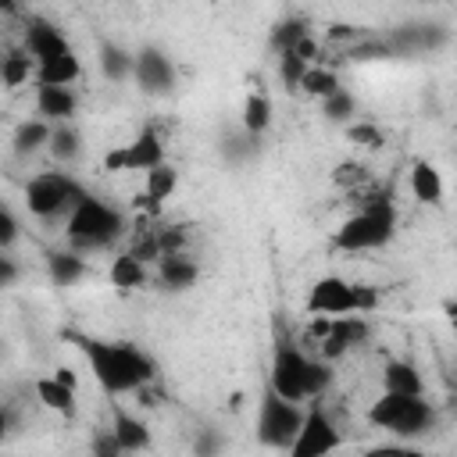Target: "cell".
Instances as JSON below:
<instances>
[{
  "label": "cell",
  "mask_w": 457,
  "mask_h": 457,
  "mask_svg": "<svg viewBox=\"0 0 457 457\" xmlns=\"http://www.w3.org/2000/svg\"><path fill=\"white\" fill-rule=\"evenodd\" d=\"M68 339L79 346V353L89 364V375L96 378V386L111 396L118 393H136L139 386H150L157 368L154 361L136 350L132 343H114V339H96L86 332H68Z\"/></svg>",
  "instance_id": "6da1fadb"
},
{
  "label": "cell",
  "mask_w": 457,
  "mask_h": 457,
  "mask_svg": "<svg viewBox=\"0 0 457 457\" xmlns=\"http://www.w3.org/2000/svg\"><path fill=\"white\" fill-rule=\"evenodd\" d=\"M121 232H125V218H121L111 204H104L100 196H93V193H82L79 204L68 211V228H64V236H68L71 250H79V253L104 250V246H111Z\"/></svg>",
  "instance_id": "7a4b0ae2"
},
{
  "label": "cell",
  "mask_w": 457,
  "mask_h": 457,
  "mask_svg": "<svg viewBox=\"0 0 457 457\" xmlns=\"http://www.w3.org/2000/svg\"><path fill=\"white\" fill-rule=\"evenodd\" d=\"M393 236H396V207H393V200H386V204H357V211L336 228L332 250L364 253V250L386 246Z\"/></svg>",
  "instance_id": "3957f363"
},
{
  "label": "cell",
  "mask_w": 457,
  "mask_h": 457,
  "mask_svg": "<svg viewBox=\"0 0 457 457\" xmlns=\"http://www.w3.org/2000/svg\"><path fill=\"white\" fill-rule=\"evenodd\" d=\"M82 193H86V189H82L68 171H39V175H32L29 186H25V207H29V214H36L39 221H50V218L68 214V211L79 204Z\"/></svg>",
  "instance_id": "277c9868"
},
{
  "label": "cell",
  "mask_w": 457,
  "mask_h": 457,
  "mask_svg": "<svg viewBox=\"0 0 457 457\" xmlns=\"http://www.w3.org/2000/svg\"><path fill=\"white\" fill-rule=\"evenodd\" d=\"M303 407L296 400L278 396L271 386H264L261 400H257V439L268 450H289L296 428H300Z\"/></svg>",
  "instance_id": "5b68a950"
},
{
  "label": "cell",
  "mask_w": 457,
  "mask_h": 457,
  "mask_svg": "<svg viewBox=\"0 0 457 457\" xmlns=\"http://www.w3.org/2000/svg\"><path fill=\"white\" fill-rule=\"evenodd\" d=\"M307 357H311V353H303L300 343H296L289 332H275V343H271V364H268V386H271L278 396L303 403V400H307V393H303Z\"/></svg>",
  "instance_id": "8992f818"
},
{
  "label": "cell",
  "mask_w": 457,
  "mask_h": 457,
  "mask_svg": "<svg viewBox=\"0 0 457 457\" xmlns=\"http://www.w3.org/2000/svg\"><path fill=\"white\" fill-rule=\"evenodd\" d=\"M339 443H343V436H339L336 421L328 418V411L321 403H311L303 411L300 428H296V436H293V443H289L286 453L289 457H321V453L339 450Z\"/></svg>",
  "instance_id": "52a82bcc"
},
{
  "label": "cell",
  "mask_w": 457,
  "mask_h": 457,
  "mask_svg": "<svg viewBox=\"0 0 457 457\" xmlns=\"http://www.w3.org/2000/svg\"><path fill=\"white\" fill-rule=\"evenodd\" d=\"M164 161V143L154 129H143L132 143L104 154V171H146Z\"/></svg>",
  "instance_id": "ba28073f"
},
{
  "label": "cell",
  "mask_w": 457,
  "mask_h": 457,
  "mask_svg": "<svg viewBox=\"0 0 457 457\" xmlns=\"http://www.w3.org/2000/svg\"><path fill=\"white\" fill-rule=\"evenodd\" d=\"M368 336H371V325H368L364 314H353V311H350V314H336V318L328 321V332L318 339V357L339 361L346 350L361 346Z\"/></svg>",
  "instance_id": "9c48e42d"
},
{
  "label": "cell",
  "mask_w": 457,
  "mask_h": 457,
  "mask_svg": "<svg viewBox=\"0 0 457 457\" xmlns=\"http://www.w3.org/2000/svg\"><path fill=\"white\" fill-rule=\"evenodd\" d=\"M132 79L139 82L143 93L164 96V93H171V86H175V64H171V57H168L164 50L143 46L139 54H132Z\"/></svg>",
  "instance_id": "30bf717a"
},
{
  "label": "cell",
  "mask_w": 457,
  "mask_h": 457,
  "mask_svg": "<svg viewBox=\"0 0 457 457\" xmlns=\"http://www.w3.org/2000/svg\"><path fill=\"white\" fill-rule=\"evenodd\" d=\"M307 311L311 314H350L353 311V282H346L343 275H325L311 286L307 293ZM357 314V311H353Z\"/></svg>",
  "instance_id": "8fae6325"
},
{
  "label": "cell",
  "mask_w": 457,
  "mask_h": 457,
  "mask_svg": "<svg viewBox=\"0 0 457 457\" xmlns=\"http://www.w3.org/2000/svg\"><path fill=\"white\" fill-rule=\"evenodd\" d=\"M79 75H82V64H79V54H75L71 46L54 50V54H46V57H39V61H36V82L71 86Z\"/></svg>",
  "instance_id": "7c38bea8"
},
{
  "label": "cell",
  "mask_w": 457,
  "mask_h": 457,
  "mask_svg": "<svg viewBox=\"0 0 457 457\" xmlns=\"http://www.w3.org/2000/svg\"><path fill=\"white\" fill-rule=\"evenodd\" d=\"M75 89L71 86H50L36 82V114L46 121H71L75 114Z\"/></svg>",
  "instance_id": "4fadbf2b"
},
{
  "label": "cell",
  "mask_w": 457,
  "mask_h": 457,
  "mask_svg": "<svg viewBox=\"0 0 457 457\" xmlns=\"http://www.w3.org/2000/svg\"><path fill=\"white\" fill-rule=\"evenodd\" d=\"M21 46L32 54V61H39V57H46V54H54V50H64V46H71V43L64 39V32H61L54 21L32 14V18L25 21V43H21Z\"/></svg>",
  "instance_id": "5bb4252c"
},
{
  "label": "cell",
  "mask_w": 457,
  "mask_h": 457,
  "mask_svg": "<svg viewBox=\"0 0 457 457\" xmlns=\"http://www.w3.org/2000/svg\"><path fill=\"white\" fill-rule=\"evenodd\" d=\"M432 425H436V407L425 400V393H418V396L407 400V407L400 411V418L389 432L400 436V439H414V436H425Z\"/></svg>",
  "instance_id": "9a60e30c"
},
{
  "label": "cell",
  "mask_w": 457,
  "mask_h": 457,
  "mask_svg": "<svg viewBox=\"0 0 457 457\" xmlns=\"http://www.w3.org/2000/svg\"><path fill=\"white\" fill-rule=\"evenodd\" d=\"M196 275H200L196 261L186 257L182 250H179V253H164V257L157 261V282H161L164 289H171V293L189 289V286L196 282Z\"/></svg>",
  "instance_id": "2e32d148"
},
{
  "label": "cell",
  "mask_w": 457,
  "mask_h": 457,
  "mask_svg": "<svg viewBox=\"0 0 457 457\" xmlns=\"http://www.w3.org/2000/svg\"><path fill=\"white\" fill-rule=\"evenodd\" d=\"M111 432H114V439H118L121 453H139V450H146V446H150V428H146V421H143V418H136V414H129V411H121V407L114 411Z\"/></svg>",
  "instance_id": "e0dca14e"
},
{
  "label": "cell",
  "mask_w": 457,
  "mask_h": 457,
  "mask_svg": "<svg viewBox=\"0 0 457 457\" xmlns=\"http://www.w3.org/2000/svg\"><path fill=\"white\" fill-rule=\"evenodd\" d=\"M36 400H39L46 411H57V414H64V418L75 414V389L64 386L57 375L36 378Z\"/></svg>",
  "instance_id": "ac0fdd59"
},
{
  "label": "cell",
  "mask_w": 457,
  "mask_h": 457,
  "mask_svg": "<svg viewBox=\"0 0 457 457\" xmlns=\"http://www.w3.org/2000/svg\"><path fill=\"white\" fill-rule=\"evenodd\" d=\"M29 79H36V61L25 46H14V50H4V64H0V86L4 89H18L25 86Z\"/></svg>",
  "instance_id": "d6986e66"
},
{
  "label": "cell",
  "mask_w": 457,
  "mask_h": 457,
  "mask_svg": "<svg viewBox=\"0 0 457 457\" xmlns=\"http://www.w3.org/2000/svg\"><path fill=\"white\" fill-rule=\"evenodd\" d=\"M50 125L54 121H46V118H29V121H21L18 129H14V136H11V146H14V154L18 157H32L36 150H43L46 146V139H50Z\"/></svg>",
  "instance_id": "ffe728a7"
},
{
  "label": "cell",
  "mask_w": 457,
  "mask_h": 457,
  "mask_svg": "<svg viewBox=\"0 0 457 457\" xmlns=\"http://www.w3.org/2000/svg\"><path fill=\"white\" fill-rule=\"evenodd\" d=\"M382 389L418 396V393H425V382H421V371L411 361H389L386 371H382Z\"/></svg>",
  "instance_id": "44dd1931"
},
{
  "label": "cell",
  "mask_w": 457,
  "mask_h": 457,
  "mask_svg": "<svg viewBox=\"0 0 457 457\" xmlns=\"http://www.w3.org/2000/svg\"><path fill=\"white\" fill-rule=\"evenodd\" d=\"M411 193L418 204H439L443 200V175L428 161H414L411 168Z\"/></svg>",
  "instance_id": "7402d4cb"
},
{
  "label": "cell",
  "mask_w": 457,
  "mask_h": 457,
  "mask_svg": "<svg viewBox=\"0 0 457 457\" xmlns=\"http://www.w3.org/2000/svg\"><path fill=\"white\" fill-rule=\"evenodd\" d=\"M46 271L57 286H75L86 275V261L79 250H54L46 253Z\"/></svg>",
  "instance_id": "603a6c76"
},
{
  "label": "cell",
  "mask_w": 457,
  "mask_h": 457,
  "mask_svg": "<svg viewBox=\"0 0 457 457\" xmlns=\"http://www.w3.org/2000/svg\"><path fill=\"white\" fill-rule=\"evenodd\" d=\"M46 150H50V157H54L57 164L75 161V157H79V150H82V143H79V129H75L71 121H54V125H50Z\"/></svg>",
  "instance_id": "cb8c5ba5"
},
{
  "label": "cell",
  "mask_w": 457,
  "mask_h": 457,
  "mask_svg": "<svg viewBox=\"0 0 457 457\" xmlns=\"http://www.w3.org/2000/svg\"><path fill=\"white\" fill-rule=\"evenodd\" d=\"M336 89H339V75L332 68H325V64H307V71L300 75V86H296V93L314 96V100H325Z\"/></svg>",
  "instance_id": "d4e9b609"
},
{
  "label": "cell",
  "mask_w": 457,
  "mask_h": 457,
  "mask_svg": "<svg viewBox=\"0 0 457 457\" xmlns=\"http://www.w3.org/2000/svg\"><path fill=\"white\" fill-rule=\"evenodd\" d=\"M271 100L264 96V93H246V100H243V132H250V136H264L268 132V125H271Z\"/></svg>",
  "instance_id": "484cf974"
},
{
  "label": "cell",
  "mask_w": 457,
  "mask_h": 457,
  "mask_svg": "<svg viewBox=\"0 0 457 457\" xmlns=\"http://www.w3.org/2000/svg\"><path fill=\"white\" fill-rule=\"evenodd\" d=\"M111 282L118 289H139V286H146V264L125 250L111 261Z\"/></svg>",
  "instance_id": "4316f807"
},
{
  "label": "cell",
  "mask_w": 457,
  "mask_h": 457,
  "mask_svg": "<svg viewBox=\"0 0 457 457\" xmlns=\"http://www.w3.org/2000/svg\"><path fill=\"white\" fill-rule=\"evenodd\" d=\"M100 71L107 82H125L132 79V54L118 43H104L100 46Z\"/></svg>",
  "instance_id": "83f0119b"
},
{
  "label": "cell",
  "mask_w": 457,
  "mask_h": 457,
  "mask_svg": "<svg viewBox=\"0 0 457 457\" xmlns=\"http://www.w3.org/2000/svg\"><path fill=\"white\" fill-rule=\"evenodd\" d=\"M143 175H146V179H143V193H146V196H154L157 204H161V200H168V196L175 193V186H179V171H175L168 161H161V164L146 168Z\"/></svg>",
  "instance_id": "f1b7e54d"
},
{
  "label": "cell",
  "mask_w": 457,
  "mask_h": 457,
  "mask_svg": "<svg viewBox=\"0 0 457 457\" xmlns=\"http://www.w3.org/2000/svg\"><path fill=\"white\" fill-rule=\"evenodd\" d=\"M311 32V25L303 21V18H282L275 29H271V36H268V46L275 50V54H282V50H293L296 46V39H303Z\"/></svg>",
  "instance_id": "f546056e"
},
{
  "label": "cell",
  "mask_w": 457,
  "mask_h": 457,
  "mask_svg": "<svg viewBox=\"0 0 457 457\" xmlns=\"http://www.w3.org/2000/svg\"><path fill=\"white\" fill-rule=\"evenodd\" d=\"M321 114H325L328 121H336V125L353 121V114H357V100H353V93L339 86L336 93H328V96L321 100Z\"/></svg>",
  "instance_id": "4dcf8cb0"
},
{
  "label": "cell",
  "mask_w": 457,
  "mask_h": 457,
  "mask_svg": "<svg viewBox=\"0 0 457 457\" xmlns=\"http://www.w3.org/2000/svg\"><path fill=\"white\" fill-rule=\"evenodd\" d=\"M332 361H325V357H307V375H303V393H307V400H318L328 386H332Z\"/></svg>",
  "instance_id": "1f68e13d"
},
{
  "label": "cell",
  "mask_w": 457,
  "mask_h": 457,
  "mask_svg": "<svg viewBox=\"0 0 457 457\" xmlns=\"http://www.w3.org/2000/svg\"><path fill=\"white\" fill-rule=\"evenodd\" d=\"M346 139H350L353 146H364V150H382V146H386L382 129L371 125V121H346Z\"/></svg>",
  "instance_id": "d6a6232c"
},
{
  "label": "cell",
  "mask_w": 457,
  "mask_h": 457,
  "mask_svg": "<svg viewBox=\"0 0 457 457\" xmlns=\"http://www.w3.org/2000/svg\"><path fill=\"white\" fill-rule=\"evenodd\" d=\"M332 182L343 186V189H361L364 182H371V171L361 161H343V164L332 168Z\"/></svg>",
  "instance_id": "836d02e7"
},
{
  "label": "cell",
  "mask_w": 457,
  "mask_h": 457,
  "mask_svg": "<svg viewBox=\"0 0 457 457\" xmlns=\"http://www.w3.org/2000/svg\"><path fill=\"white\" fill-rule=\"evenodd\" d=\"M303 71H307V61H303V57H296L293 50H282V54H278V79H282V86H286L289 93H296Z\"/></svg>",
  "instance_id": "e575fe53"
},
{
  "label": "cell",
  "mask_w": 457,
  "mask_h": 457,
  "mask_svg": "<svg viewBox=\"0 0 457 457\" xmlns=\"http://www.w3.org/2000/svg\"><path fill=\"white\" fill-rule=\"evenodd\" d=\"M157 236V246H161V257L164 253H179L189 239V225H164V228H154Z\"/></svg>",
  "instance_id": "d590c367"
},
{
  "label": "cell",
  "mask_w": 457,
  "mask_h": 457,
  "mask_svg": "<svg viewBox=\"0 0 457 457\" xmlns=\"http://www.w3.org/2000/svg\"><path fill=\"white\" fill-rule=\"evenodd\" d=\"M375 303H378V289H375V286H361V282H353V311H357V314H371Z\"/></svg>",
  "instance_id": "8d00e7d4"
},
{
  "label": "cell",
  "mask_w": 457,
  "mask_h": 457,
  "mask_svg": "<svg viewBox=\"0 0 457 457\" xmlns=\"http://www.w3.org/2000/svg\"><path fill=\"white\" fill-rule=\"evenodd\" d=\"M18 239V218L11 214L7 204H0V250H7Z\"/></svg>",
  "instance_id": "74e56055"
},
{
  "label": "cell",
  "mask_w": 457,
  "mask_h": 457,
  "mask_svg": "<svg viewBox=\"0 0 457 457\" xmlns=\"http://www.w3.org/2000/svg\"><path fill=\"white\" fill-rule=\"evenodd\" d=\"M293 54H296V57H303L307 64H318V57H321V43H318V39H314V36L307 32L303 39H296V46H293Z\"/></svg>",
  "instance_id": "f35d334b"
},
{
  "label": "cell",
  "mask_w": 457,
  "mask_h": 457,
  "mask_svg": "<svg viewBox=\"0 0 457 457\" xmlns=\"http://www.w3.org/2000/svg\"><path fill=\"white\" fill-rule=\"evenodd\" d=\"M18 275H21V264L0 250V289H11L18 282Z\"/></svg>",
  "instance_id": "ab89813d"
},
{
  "label": "cell",
  "mask_w": 457,
  "mask_h": 457,
  "mask_svg": "<svg viewBox=\"0 0 457 457\" xmlns=\"http://www.w3.org/2000/svg\"><path fill=\"white\" fill-rule=\"evenodd\" d=\"M328 39L332 43H357V39H364V32H357L353 25H328Z\"/></svg>",
  "instance_id": "60d3db41"
},
{
  "label": "cell",
  "mask_w": 457,
  "mask_h": 457,
  "mask_svg": "<svg viewBox=\"0 0 457 457\" xmlns=\"http://www.w3.org/2000/svg\"><path fill=\"white\" fill-rule=\"evenodd\" d=\"M93 453H96V457H114V453H121V446H118L114 432H107V436H96V439H93Z\"/></svg>",
  "instance_id": "b9f144b4"
},
{
  "label": "cell",
  "mask_w": 457,
  "mask_h": 457,
  "mask_svg": "<svg viewBox=\"0 0 457 457\" xmlns=\"http://www.w3.org/2000/svg\"><path fill=\"white\" fill-rule=\"evenodd\" d=\"M54 375H57V378H61L64 386H71V389H75V371H71V368H64V364H61V368L54 371Z\"/></svg>",
  "instance_id": "7bdbcfd3"
},
{
  "label": "cell",
  "mask_w": 457,
  "mask_h": 457,
  "mask_svg": "<svg viewBox=\"0 0 457 457\" xmlns=\"http://www.w3.org/2000/svg\"><path fill=\"white\" fill-rule=\"evenodd\" d=\"M18 11V0H0V14H14Z\"/></svg>",
  "instance_id": "ee69618b"
},
{
  "label": "cell",
  "mask_w": 457,
  "mask_h": 457,
  "mask_svg": "<svg viewBox=\"0 0 457 457\" xmlns=\"http://www.w3.org/2000/svg\"><path fill=\"white\" fill-rule=\"evenodd\" d=\"M7 425H11V418H7V411H0V443H4V436H7Z\"/></svg>",
  "instance_id": "f6af8a7d"
},
{
  "label": "cell",
  "mask_w": 457,
  "mask_h": 457,
  "mask_svg": "<svg viewBox=\"0 0 457 457\" xmlns=\"http://www.w3.org/2000/svg\"><path fill=\"white\" fill-rule=\"evenodd\" d=\"M0 64H4V50H0Z\"/></svg>",
  "instance_id": "bcb514c9"
}]
</instances>
